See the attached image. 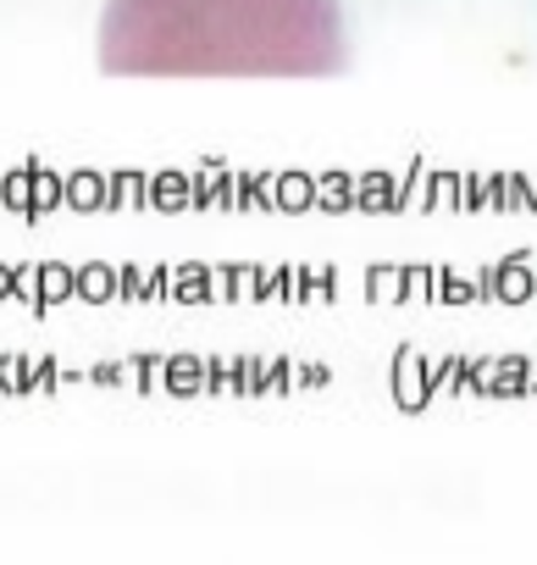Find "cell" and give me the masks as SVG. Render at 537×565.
Wrapping results in <instances>:
<instances>
[{
  "label": "cell",
  "instance_id": "6da1fadb",
  "mask_svg": "<svg viewBox=\"0 0 537 565\" xmlns=\"http://www.w3.org/2000/svg\"><path fill=\"white\" fill-rule=\"evenodd\" d=\"M117 78H333L350 67L339 0H106Z\"/></svg>",
  "mask_w": 537,
  "mask_h": 565
}]
</instances>
